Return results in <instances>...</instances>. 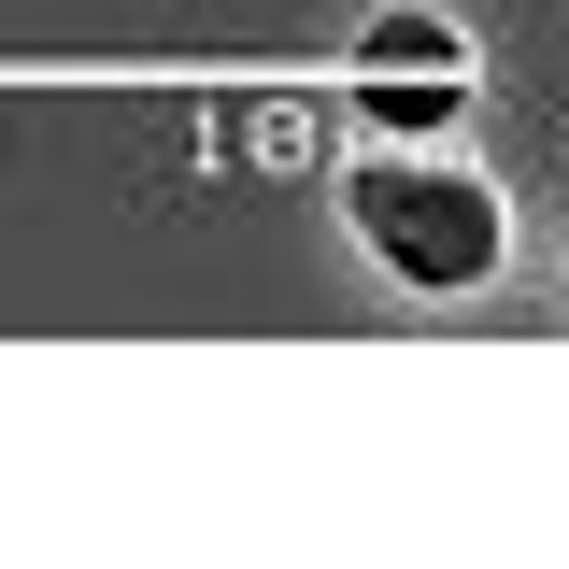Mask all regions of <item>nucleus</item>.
Returning <instances> with one entry per match:
<instances>
[{"mask_svg": "<svg viewBox=\"0 0 569 569\" xmlns=\"http://www.w3.org/2000/svg\"><path fill=\"white\" fill-rule=\"evenodd\" d=\"M356 228L399 284H485L498 271V200L470 171H356Z\"/></svg>", "mask_w": 569, "mask_h": 569, "instance_id": "f257e3e1", "label": "nucleus"}, {"mask_svg": "<svg viewBox=\"0 0 569 569\" xmlns=\"http://www.w3.org/2000/svg\"><path fill=\"white\" fill-rule=\"evenodd\" d=\"M370 114H399V129H427V114H456V29L441 14H370Z\"/></svg>", "mask_w": 569, "mask_h": 569, "instance_id": "f03ea898", "label": "nucleus"}]
</instances>
